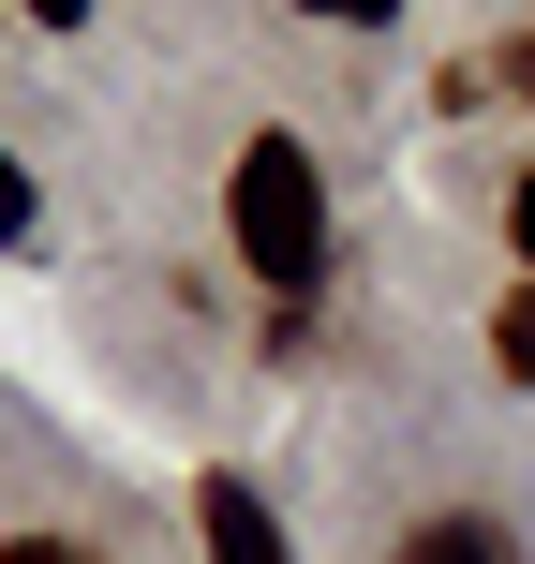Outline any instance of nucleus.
I'll return each instance as SVG.
<instances>
[{
	"instance_id": "9",
	"label": "nucleus",
	"mask_w": 535,
	"mask_h": 564,
	"mask_svg": "<svg viewBox=\"0 0 535 564\" xmlns=\"http://www.w3.org/2000/svg\"><path fill=\"white\" fill-rule=\"evenodd\" d=\"M30 15H45V30H75V15H89V0H30Z\"/></svg>"
},
{
	"instance_id": "8",
	"label": "nucleus",
	"mask_w": 535,
	"mask_h": 564,
	"mask_svg": "<svg viewBox=\"0 0 535 564\" xmlns=\"http://www.w3.org/2000/svg\"><path fill=\"white\" fill-rule=\"evenodd\" d=\"M0 564H89V550H60V535H15V550H0Z\"/></svg>"
},
{
	"instance_id": "5",
	"label": "nucleus",
	"mask_w": 535,
	"mask_h": 564,
	"mask_svg": "<svg viewBox=\"0 0 535 564\" xmlns=\"http://www.w3.org/2000/svg\"><path fill=\"white\" fill-rule=\"evenodd\" d=\"M15 238H30V164L0 149V253H15Z\"/></svg>"
},
{
	"instance_id": "3",
	"label": "nucleus",
	"mask_w": 535,
	"mask_h": 564,
	"mask_svg": "<svg viewBox=\"0 0 535 564\" xmlns=\"http://www.w3.org/2000/svg\"><path fill=\"white\" fill-rule=\"evenodd\" d=\"M402 564H506V535H491V520H417Z\"/></svg>"
},
{
	"instance_id": "1",
	"label": "nucleus",
	"mask_w": 535,
	"mask_h": 564,
	"mask_svg": "<svg viewBox=\"0 0 535 564\" xmlns=\"http://www.w3.org/2000/svg\"><path fill=\"white\" fill-rule=\"evenodd\" d=\"M224 224H238V268H254V282H282V297L328 268V178H312V149H298V134H254V149H238Z\"/></svg>"
},
{
	"instance_id": "6",
	"label": "nucleus",
	"mask_w": 535,
	"mask_h": 564,
	"mask_svg": "<svg viewBox=\"0 0 535 564\" xmlns=\"http://www.w3.org/2000/svg\"><path fill=\"white\" fill-rule=\"evenodd\" d=\"M506 238H521V268H535V164H521V194H506Z\"/></svg>"
},
{
	"instance_id": "10",
	"label": "nucleus",
	"mask_w": 535,
	"mask_h": 564,
	"mask_svg": "<svg viewBox=\"0 0 535 564\" xmlns=\"http://www.w3.org/2000/svg\"><path fill=\"white\" fill-rule=\"evenodd\" d=\"M521 89H535V30H521Z\"/></svg>"
},
{
	"instance_id": "7",
	"label": "nucleus",
	"mask_w": 535,
	"mask_h": 564,
	"mask_svg": "<svg viewBox=\"0 0 535 564\" xmlns=\"http://www.w3.org/2000/svg\"><path fill=\"white\" fill-rule=\"evenodd\" d=\"M298 15H342V30H372V15H402V0H298Z\"/></svg>"
},
{
	"instance_id": "4",
	"label": "nucleus",
	"mask_w": 535,
	"mask_h": 564,
	"mask_svg": "<svg viewBox=\"0 0 535 564\" xmlns=\"http://www.w3.org/2000/svg\"><path fill=\"white\" fill-rule=\"evenodd\" d=\"M491 357H506V371H535V282H521L506 312H491Z\"/></svg>"
},
{
	"instance_id": "2",
	"label": "nucleus",
	"mask_w": 535,
	"mask_h": 564,
	"mask_svg": "<svg viewBox=\"0 0 535 564\" xmlns=\"http://www.w3.org/2000/svg\"><path fill=\"white\" fill-rule=\"evenodd\" d=\"M194 520H208V564H298V550H282V520L254 506V476H208Z\"/></svg>"
}]
</instances>
